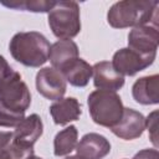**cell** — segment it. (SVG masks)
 <instances>
[{
	"label": "cell",
	"instance_id": "25",
	"mask_svg": "<svg viewBox=\"0 0 159 159\" xmlns=\"http://www.w3.org/2000/svg\"><path fill=\"white\" fill-rule=\"evenodd\" d=\"M65 159H81L78 155H70V157H66Z\"/></svg>",
	"mask_w": 159,
	"mask_h": 159
},
{
	"label": "cell",
	"instance_id": "7",
	"mask_svg": "<svg viewBox=\"0 0 159 159\" xmlns=\"http://www.w3.org/2000/svg\"><path fill=\"white\" fill-rule=\"evenodd\" d=\"M36 89L42 97L58 101L66 93L67 82L60 71L53 67H43L36 75Z\"/></svg>",
	"mask_w": 159,
	"mask_h": 159
},
{
	"label": "cell",
	"instance_id": "24",
	"mask_svg": "<svg viewBox=\"0 0 159 159\" xmlns=\"http://www.w3.org/2000/svg\"><path fill=\"white\" fill-rule=\"evenodd\" d=\"M0 159H12L10 153V145L5 149H0Z\"/></svg>",
	"mask_w": 159,
	"mask_h": 159
},
{
	"label": "cell",
	"instance_id": "13",
	"mask_svg": "<svg viewBox=\"0 0 159 159\" xmlns=\"http://www.w3.org/2000/svg\"><path fill=\"white\" fill-rule=\"evenodd\" d=\"M132 96L137 103L149 106L159 103V76H144L132 86Z\"/></svg>",
	"mask_w": 159,
	"mask_h": 159
},
{
	"label": "cell",
	"instance_id": "5",
	"mask_svg": "<svg viewBox=\"0 0 159 159\" xmlns=\"http://www.w3.org/2000/svg\"><path fill=\"white\" fill-rule=\"evenodd\" d=\"M0 103L16 113L24 114L30 107L31 93L19 72L14 71L0 82Z\"/></svg>",
	"mask_w": 159,
	"mask_h": 159
},
{
	"label": "cell",
	"instance_id": "18",
	"mask_svg": "<svg viewBox=\"0 0 159 159\" xmlns=\"http://www.w3.org/2000/svg\"><path fill=\"white\" fill-rule=\"evenodd\" d=\"M1 5L31 12H48L56 4L53 0H14V1H0Z\"/></svg>",
	"mask_w": 159,
	"mask_h": 159
},
{
	"label": "cell",
	"instance_id": "15",
	"mask_svg": "<svg viewBox=\"0 0 159 159\" xmlns=\"http://www.w3.org/2000/svg\"><path fill=\"white\" fill-rule=\"evenodd\" d=\"M76 58H78V46L72 40H58L50 47L48 60L52 67L60 72Z\"/></svg>",
	"mask_w": 159,
	"mask_h": 159
},
{
	"label": "cell",
	"instance_id": "17",
	"mask_svg": "<svg viewBox=\"0 0 159 159\" xmlns=\"http://www.w3.org/2000/svg\"><path fill=\"white\" fill-rule=\"evenodd\" d=\"M78 139V130L75 125H68L60 130L53 139V154L56 157L68 155L76 149Z\"/></svg>",
	"mask_w": 159,
	"mask_h": 159
},
{
	"label": "cell",
	"instance_id": "22",
	"mask_svg": "<svg viewBox=\"0 0 159 159\" xmlns=\"http://www.w3.org/2000/svg\"><path fill=\"white\" fill-rule=\"evenodd\" d=\"M12 72H14V70L11 68V66L9 65L6 58L2 55H0V82L2 80H5L6 77H9Z\"/></svg>",
	"mask_w": 159,
	"mask_h": 159
},
{
	"label": "cell",
	"instance_id": "9",
	"mask_svg": "<svg viewBox=\"0 0 159 159\" xmlns=\"http://www.w3.org/2000/svg\"><path fill=\"white\" fill-rule=\"evenodd\" d=\"M144 129H145L144 116L140 112L134 111L132 108H124L120 120L114 127L111 128L114 135L124 140H132L142 137Z\"/></svg>",
	"mask_w": 159,
	"mask_h": 159
},
{
	"label": "cell",
	"instance_id": "4",
	"mask_svg": "<svg viewBox=\"0 0 159 159\" xmlns=\"http://www.w3.org/2000/svg\"><path fill=\"white\" fill-rule=\"evenodd\" d=\"M48 26L60 40H71L81 31L80 5L76 1H56L47 12Z\"/></svg>",
	"mask_w": 159,
	"mask_h": 159
},
{
	"label": "cell",
	"instance_id": "3",
	"mask_svg": "<svg viewBox=\"0 0 159 159\" xmlns=\"http://www.w3.org/2000/svg\"><path fill=\"white\" fill-rule=\"evenodd\" d=\"M87 104L92 120L109 129L120 120L124 111L122 98L113 91H93L87 98Z\"/></svg>",
	"mask_w": 159,
	"mask_h": 159
},
{
	"label": "cell",
	"instance_id": "20",
	"mask_svg": "<svg viewBox=\"0 0 159 159\" xmlns=\"http://www.w3.org/2000/svg\"><path fill=\"white\" fill-rule=\"evenodd\" d=\"M145 128L149 130L150 140L153 142L155 149L158 148V134H157V128H158V111L152 112L147 118H145Z\"/></svg>",
	"mask_w": 159,
	"mask_h": 159
},
{
	"label": "cell",
	"instance_id": "19",
	"mask_svg": "<svg viewBox=\"0 0 159 159\" xmlns=\"http://www.w3.org/2000/svg\"><path fill=\"white\" fill-rule=\"evenodd\" d=\"M24 118V113H16L0 103V127L15 128Z\"/></svg>",
	"mask_w": 159,
	"mask_h": 159
},
{
	"label": "cell",
	"instance_id": "2",
	"mask_svg": "<svg viewBox=\"0 0 159 159\" xmlns=\"http://www.w3.org/2000/svg\"><path fill=\"white\" fill-rule=\"evenodd\" d=\"M48 40L37 31H21L12 36L9 50L15 61L26 66L37 68L48 61Z\"/></svg>",
	"mask_w": 159,
	"mask_h": 159
},
{
	"label": "cell",
	"instance_id": "14",
	"mask_svg": "<svg viewBox=\"0 0 159 159\" xmlns=\"http://www.w3.org/2000/svg\"><path fill=\"white\" fill-rule=\"evenodd\" d=\"M50 114L57 125H66L70 122L80 119L82 114L81 104L75 97L61 98L50 106Z\"/></svg>",
	"mask_w": 159,
	"mask_h": 159
},
{
	"label": "cell",
	"instance_id": "1",
	"mask_svg": "<svg viewBox=\"0 0 159 159\" xmlns=\"http://www.w3.org/2000/svg\"><path fill=\"white\" fill-rule=\"evenodd\" d=\"M158 1L154 0H123L114 2L108 12L107 21L114 29L137 27L157 20Z\"/></svg>",
	"mask_w": 159,
	"mask_h": 159
},
{
	"label": "cell",
	"instance_id": "21",
	"mask_svg": "<svg viewBox=\"0 0 159 159\" xmlns=\"http://www.w3.org/2000/svg\"><path fill=\"white\" fill-rule=\"evenodd\" d=\"M133 159H159L158 149H142L139 150Z\"/></svg>",
	"mask_w": 159,
	"mask_h": 159
},
{
	"label": "cell",
	"instance_id": "12",
	"mask_svg": "<svg viewBox=\"0 0 159 159\" xmlns=\"http://www.w3.org/2000/svg\"><path fill=\"white\" fill-rule=\"evenodd\" d=\"M93 84L98 89L118 91L124 86V76L118 73L109 61H101L92 66Z\"/></svg>",
	"mask_w": 159,
	"mask_h": 159
},
{
	"label": "cell",
	"instance_id": "6",
	"mask_svg": "<svg viewBox=\"0 0 159 159\" xmlns=\"http://www.w3.org/2000/svg\"><path fill=\"white\" fill-rule=\"evenodd\" d=\"M155 56V53L143 55L129 47H123L114 52L111 63L122 76H134L149 67L154 62Z\"/></svg>",
	"mask_w": 159,
	"mask_h": 159
},
{
	"label": "cell",
	"instance_id": "11",
	"mask_svg": "<svg viewBox=\"0 0 159 159\" xmlns=\"http://www.w3.org/2000/svg\"><path fill=\"white\" fill-rule=\"evenodd\" d=\"M76 152L81 159H103L111 152V143L102 134L87 133L77 143Z\"/></svg>",
	"mask_w": 159,
	"mask_h": 159
},
{
	"label": "cell",
	"instance_id": "23",
	"mask_svg": "<svg viewBox=\"0 0 159 159\" xmlns=\"http://www.w3.org/2000/svg\"><path fill=\"white\" fill-rule=\"evenodd\" d=\"M12 140V133L0 130V149H5L11 144Z\"/></svg>",
	"mask_w": 159,
	"mask_h": 159
},
{
	"label": "cell",
	"instance_id": "10",
	"mask_svg": "<svg viewBox=\"0 0 159 159\" xmlns=\"http://www.w3.org/2000/svg\"><path fill=\"white\" fill-rule=\"evenodd\" d=\"M42 132H43V124L40 116L32 113L29 117H25L15 127L11 142L21 147L34 148V144L42 135Z\"/></svg>",
	"mask_w": 159,
	"mask_h": 159
},
{
	"label": "cell",
	"instance_id": "26",
	"mask_svg": "<svg viewBox=\"0 0 159 159\" xmlns=\"http://www.w3.org/2000/svg\"><path fill=\"white\" fill-rule=\"evenodd\" d=\"M29 159H42V158H40V157H36V155L34 154V155H32V157H30Z\"/></svg>",
	"mask_w": 159,
	"mask_h": 159
},
{
	"label": "cell",
	"instance_id": "16",
	"mask_svg": "<svg viewBox=\"0 0 159 159\" xmlns=\"http://www.w3.org/2000/svg\"><path fill=\"white\" fill-rule=\"evenodd\" d=\"M66 82L73 87H86L92 77V66L83 58H76L70 62L62 71Z\"/></svg>",
	"mask_w": 159,
	"mask_h": 159
},
{
	"label": "cell",
	"instance_id": "8",
	"mask_svg": "<svg viewBox=\"0 0 159 159\" xmlns=\"http://www.w3.org/2000/svg\"><path fill=\"white\" fill-rule=\"evenodd\" d=\"M159 43V31L155 25H142L133 27L128 34V47L143 53L157 55Z\"/></svg>",
	"mask_w": 159,
	"mask_h": 159
}]
</instances>
